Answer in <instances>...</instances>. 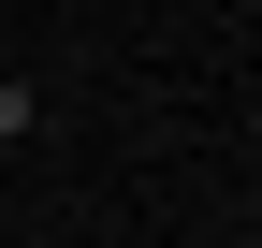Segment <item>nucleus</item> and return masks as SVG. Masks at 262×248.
Here are the masks:
<instances>
[{
  "label": "nucleus",
  "instance_id": "obj_1",
  "mask_svg": "<svg viewBox=\"0 0 262 248\" xmlns=\"http://www.w3.org/2000/svg\"><path fill=\"white\" fill-rule=\"evenodd\" d=\"M233 248H262V234H233Z\"/></svg>",
  "mask_w": 262,
  "mask_h": 248
}]
</instances>
